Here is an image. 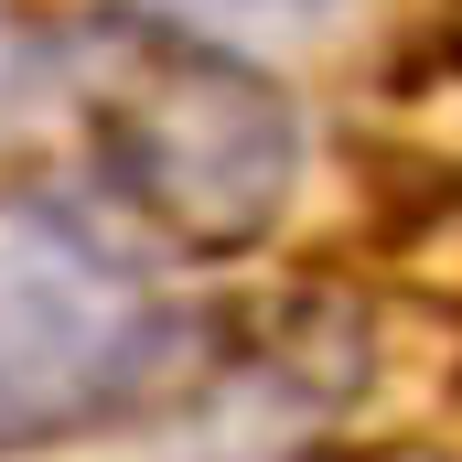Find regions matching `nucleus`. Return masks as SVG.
Instances as JSON below:
<instances>
[{
  "label": "nucleus",
  "instance_id": "20e7f679",
  "mask_svg": "<svg viewBox=\"0 0 462 462\" xmlns=\"http://www.w3.org/2000/svg\"><path fill=\"white\" fill-rule=\"evenodd\" d=\"M22 87H32V32H22V11L0 0V108H11Z\"/></svg>",
  "mask_w": 462,
  "mask_h": 462
},
{
  "label": "nucleus",
  "instance_id": "f03ea898",
  "mask_svg": "<svg viewBox=\"0 0 462 462\" xmlns=\"http://www.w3.org/2000/svg\"><path fill=\"white\" fill-rule=\"evenodd\" d=\"M97 162L183 247H247L280 226V205L301 183V118L280 108V87L258 65L151 32V54L97 97Z\"/></svg>",
  "mask_w": 462,
  "mask_h": 462
},
{
  "label": "nucleus",
  "instance_id": "7ed1b4c3",
  "mask_svg": "<svg viewBox=\"0 0 462 462\" xmlns=\"http://www.w3.org/2000/svg\"><path fill=\"white\" fill-rule=\"evenodd\" d=\"M118 11L151 22L162 43H194V54L258 65V54H312V43H334L365 0H118Z\"/></svg>",
  "mask_w": 462,
  "mask_h": 462
},
{
  "label": "nucleus",
  "instance_id": "f257e3e1",
  "mask_svg": "<svg viewBox=\"0 0 462 462\" xmlns=\"http://www.w3.org/2000/svg\"><path fill=\"white\" fill-rule=\"evenodd\" d=\"M183 355L162 258L76 194L0 183V452L129 420Z\"/></svg>",
  "mask_w": 462,
  "mask_h": 462
}]
</instances>
